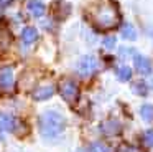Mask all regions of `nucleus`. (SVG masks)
Instances as JSON below:
<instances>
[{"mask_svg": "<svg viewBox=\"0 0 153 152\" xmlns=\"http://www.w3.org/2000/svg\"><path fill=\"white\" fill-rule=\"evenodd\" d=\"M66 127V119L58 111H45L40 116V132L43 137L53 139L58 137Z\"/></svg>", "mask_w": 153, "mask_h": 152, "instance_id": "nucleus-1", "label": "nucleus"}, {"mask_svg": "<svg viewBox=\"0 0 153 152\" xmlns=\"http://www.w3.org/2000/svg\"><path fill=\"white\" fill-rule=\"evenodd\" d=\"M96 22L100 28H112L119 22V13L112 5H102L96 15Z\"/></svg>", "mask_w": 153, "mask_h": 152, "instance_id": "nucleus-2", "label": "nucleus"}, {"mask_svg": "<svg viewBox=\"0 0 153 152\" xmlns=\"http://www.w3.org/2000/svg\"><path fill=\"white\" fill-rule=\"evenodd\" d=\"M59 93L63 96V99L68 102H74L79 98V88H77V84L73 79H64V81H61Z\"/></svg>", "mask_w": 153, "mask_h": 152, "instance_id": "nucleus-3", "label": "nucleus"}, {"mask_svg": "<svg viewBox=\"0 0 153 152\" xmlns=\"http://www.w3.org/2000/svg\"><path fill=\"white\" fill-rule=\"evenodd\" d=\"M77 71H79L81 76H91L97 71V59L94 56L87 55V56H82L77 63Z\"/></svg>", "mask_w": 153, "mask_h": 152, "instance_id": "nucleus-4", "label": "nucleus"}, {"mask_svg": "<svg viewBox=\"0 0 153 152\" xmlns=\"http://www.w3.org/2000/svg\"><path fill=\"white\" fill-rule=\"evenodd\" d=\"M12 86H13V69L10 66L0 68V88L12 89Z\"/></svg>", "mask_w": 153, "mask_h": 152, "instance_id": "nucleus-5", "label": "nucleus"}, {"mask_svg": "<svg viewBox=\"0 0 153 152\" xmlns=\"http://www.w3.org/2000/svg\"><path fill=\"white\" fill-rule=\"evenodd\" d=\"M54 94V86L53 84H45V86H40L33 91V98L36 101H45V99H50L51 96Z\"/></svg>", "mask_w": 153, "mask_h": 152, "instance_id": "nucleus-6", "label": "nucleus"}, {"mask_svg": "<svg viewBox=\"0 0 153 152\" xmlns=\"http://www.w3.org/2000/svg\"><path fill=\"white\" fill-rule=\"evenodd\" d=\"M15 124H17V121H15V117L12 114H8V112L0 114V131L12 132L15 129Z\"/></svg>", "mask_w": 153, "mask_h": 152, "instance_id": "nucleus-7", "label": "nucleus"}, {"mask_svg": "<svg viewBox=\"0 0 153 152\" xmlns=\"http://www.w3.org/2000/svg\"><path fill=\"white\" fill-rule=\"evenodd\" d=\"M133 61H135V68L138 69V73H142V74H148V73L152 71V63H150V59L145 58V56L135 55Z\"/></svg>", "mask_w": 153, "mask_h": 152, "instance_id": "nucleus-8", "label": "nucleus"}, {"mask_svg": "<svg viewBox=\"0 0 153 152\" xmlns=\"http://www.w3.org/2000/svg\"><path fill=\"white\" fill-rule=\"evenodd\" d=\"M27 8L33 17H41L45 13V3L40 2V0H28Z\"/></svg>", "mask_w": 153, "mask_h": 152, "instance_id": "nucleus-9", "label": "nucleus"}, {"mask_svg": "<svg viewBox=\"0 0 153 152\" xmlns=\"http://www.w3.org/2000/svg\"><path fill=\"white\" fill-rule=\"evenodd\" d=\"M36 38H38V32L35 26H27L22 32V40H23L25 45H31L33 41H36Z\"/></svg>", "mask_w": 153, "mask_h": 152, "instance_id": "nucleus-10", "label": "nucleus"}, {"mask_svg": "<svg viewBox=\"0 0 153 152\" xmlns=\"http://www.w3.org/2000/svg\"><path fill=\"white\" fill-rule=\"evenodd\" d=\"M120 129H122V126L119 124V121H107L102 124V132L104 134H109V135L119 134Z\"/></svg>", "mask_w": 153, "mask_h": 152, "instance_id": "nucleus-11", "label": "nucleus"}, {"mask_svg": "<svg viewBox=\"0 0 153 152\" xmlns=\"http://www.w3.org/2000/svg\"><path fill=\"white\" fill-rule=\"evenodd\" d=\"M140 116L143 117V121L153 122V104H143L140 109Z\"/></svg>", "mask_w": 153, "mask_h": 152, "instance_id": "nucleus-12", "label": "nucleus"}, {"mask_svg": "<svg viewBox=\"0 0 153 152\" xmlns=\"http://www.w3.org/2000/svg\"><path fill=\"white\" fill-rule=\"evenodd\" d=\"M122 36L127 40H137V32L133 28V25H130V23L123 25L122 26Z\"/></svg>", "mask_w": 153, "mask_h": 152, "instance_id": "nucleus-13", "label": "nucleus"}, {"mask_svg": "<svg viewBox=\"0 0 153 152\" xmlns=\"http://www.w3.org/2000/svg\"><path fill=\"white\" fill-rule=\"evenodd\" d=\"M117 78H119L120 81H128V79L132 78V69H130L128 66H120V68L117 69Z\"/></svg>", "mask_w": 153, "mask_h": 152, "instance_id": "nucleus-14", "label": "nucleus"}, {"mask_svg": "<svg viewBox=\"0 0 153 152\" xmlns=\"http://www.w3.org/2000/svg\"><path fill=\"white\" fill-rule=\"evenodd\" d=\"M132 91L135 93V94H140V96H145L146 94V86L145 83H135V84L132 86Z\"/></svg>", "mask_w": 153, "mask_h": 152, "instance_id": "nucleus-15", "label": "nucleus"}, {"mask_svg": "<svg viewBox=\"0 0 153 152\" xmlns=\"http://www.w3.org/2000/svg\"><path fill=\"white\" fill-rule=\"evenodd\" d=\"M143 144L146 147H153V129H150L143 134Z\"/></svg>", "mask_w": 153, "mask_h": 152, "instance_id": "nucleus-16", "label": "nucleus"}, {"mask_svg": "<svg viewBox=\"0 0 153 152\" xmlns=\"http://www.w3.org/2000/svg\"><path fill=\"white\" fill-rule=\"evenodd\" d=\"M92 152H110V149L107 147L105 144H100V142H97V144L92 145Z\"/></svg>", "mask_w": 153, "mask_h": 152, "instance_id": "nucleus-17", "label": "nucleus"}, {"mask_svg": "<svg viewBox=\"0 0 153 152\" xmlns=\"http://www.w3.org/2000/svg\"><path fill=\"white\" fill-rule=\"evenodd\" d=\"M104 46L105 48H114L115 46V36H105L104 38Z\"/></svg>", "mask_w": 153, "mask_h": 152, "instance_id": "nucleus-18", "label": "nucleus"}, {"mask_svg": "<svg viewBox=\"0 0 153 152\" xmlns=\"http://www.w3.org/2000/svg\"><path fill=\"white\" fill-rule=\"evenodd\" d=\"M119 152H137V150H135L133 147H128V145H123V147L120 149Z\"/></svg>", "mask_w": 153, "mask_h": 152, "instance_id": "nucleus-19", "label": "nucleus"}, {"mask_svg": "<svg viewBox=\"0 0 153 152\" xmlns=\"http://www.w3.org/2000/svg\"><path fill=\"white\" fill-rule=\"evenodd\" d=\"M12 3V0H0V8H5Z\"/></svg>", "mask_w": 153, "mask_h": 152, "instance_id": "nucleus-20", "label": "nucleus"}]
</instances>
